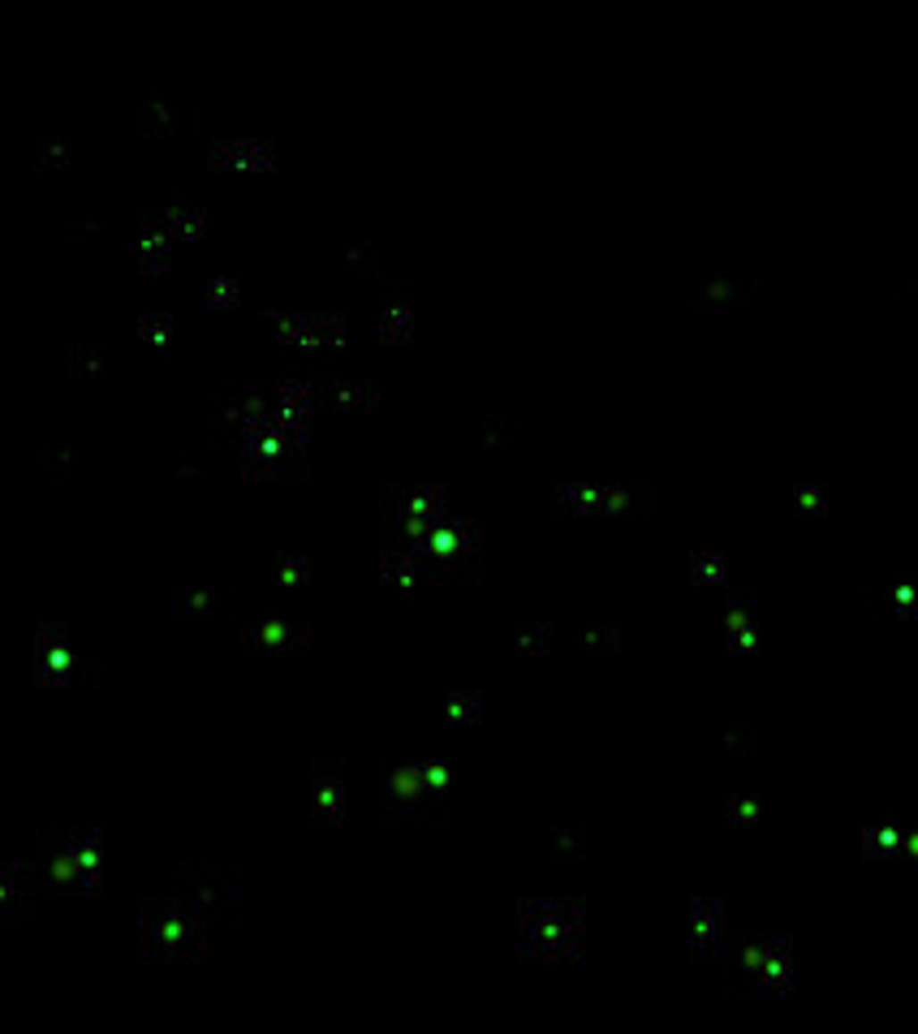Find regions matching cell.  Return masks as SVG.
Instances as JSON below:
<instances>
[{"instance_id":"1","label":"cell","mask_w":918,"mask_h":1034,"mask_svg":"<svg viewBox=\"0 0 918 1034\" xmlns=\"http://www.w3.org/2000/svg\"><path fill=\"white\" fill-rule=\"evenodd\" d=\"M173 254H186V259H190V263L199 268V276H203V263H199V254H195V246H190V242H173V250H169V254H160V263H169ZM203 294H207V289H203ZM207 302H212V297H207ZM212 311H216V320H221L224 341H229V349H233V337H229V323H224V311L216 306V302H212ZM233 363H238V349H233ZM238 375H242V367H238ZM242 388H246V384H242Z\"/></svg>"}]
</instances>
